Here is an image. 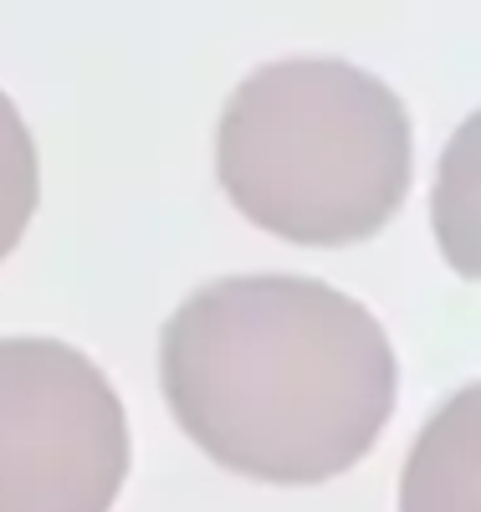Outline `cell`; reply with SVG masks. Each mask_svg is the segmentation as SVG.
I'll use <instances>...</instances> for the list:
<instances>
[{
    "mask_svg": "<svg viewBox=\"0 0 481 512\" xmlns=\"http://www.w3.org/2000/svg\"><path fill=\"white\" fill-rule=\"evenodd\" d=\"M215 175L251 226L292 246L369 241L410 195V113L354 62H267L221 108Z\"/></svg>",
    "mask_w": 481,
    "mask_h": 512,
    "instance_id": "obj_2",
    "label": "cell"
},
{
    "mask_svg": "<svg viewBox=\"0 0 481 512\" xmlns=\"http://www.w3.org/2000/svg\"><path fill=\"white\" fill-rule=\"evenodd\" d=\"M400 512H476V384L425 425L405 466Z\"/></svg>",
    "mask_w": 481,
    "mask_h": 512,
    "instance_id": "obj_4",
    "label": "cell"
},
{
    "mask_svg": "<svg viewBox=\"0 0 481 512\" xmlns=\"http://www.w3.org/2000/svg\"><path fill=\"white\" fill-rule=\"evenodd\" d=\"M128 415L62 338H0V512H108L128 482Z\"/></svg>",
    "mask_w": 481,
    "mask_h": 512,
    "instance_id": "obj_3",
    "label": "cell"
},
{
    "mask_svg": "<svg viewBox=\"0 0 481 512\" xmlns=\"http://www.w3.org/2000/svg\"><path fill=\"white\" fill-rule=\"evenodd\" d=\"M180 431L226 472L318 487L374 451L400 364L384 323L318 277L251 272L190 292L159 333Z\"/></svg>",
    "mask_w": 481,
    "mask_h": 512,
    "instance_id": "obj_1",
    "label": "cell"
},
{
    "mask_svg": "<svg viewBox=\"0 0 481 512\" xmlns=\"http://www.w3.org/2000/svg\"><path fill=\"white\" fill-rule=\"evenodd\" d=\"M41 200V159H36V139L21 118V108L11 103V93L0 88V262L21 246L31 216Z\"/></svg>",
    "mask_w": 481,
    "mask_h": 512,
    "instance_id": "obj_5",
    "label": "cell"
}]
</instances>
